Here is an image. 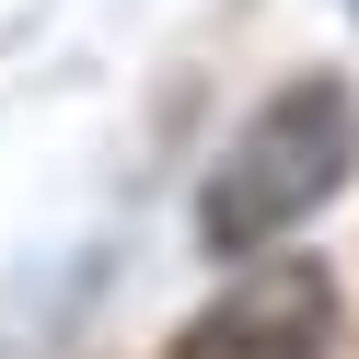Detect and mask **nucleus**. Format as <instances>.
<instances>
[{"mask_svg": "<svg viewBox=\"0 0 359 359\" xmlns=\"http://www.w3.org/2000/svg\"><path fill=\"white\" fill-rule=\"evenodd\" d=\"M348 174H359V93L336 70L278 81V93L232 128V151L209 163V186H197V243H209V255H266V243H290Z\"/></svg>", "mask_w": 359, "mask_h": 359, "instance_id": "1", "label": "nucleus"}, {"mask_svg": "<svg viewBox=\"0 0 359 359\" xmlns=\"http://www.w3.org/2000/svg\"><path fill=\"white\" fill-rule=\"evenodd\" d=\"M336 348V290L325 266H266V278L220 290L163 359H325Z\"/></svg>", "mask_w": 359, "mask_h": 359, "instance_id": "2", "label": "nucleus"}]
</instances>
